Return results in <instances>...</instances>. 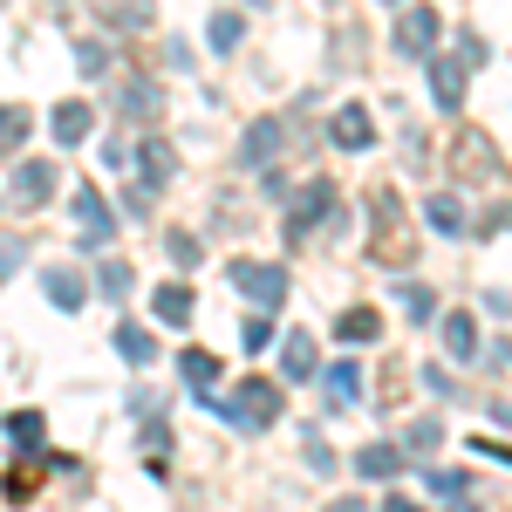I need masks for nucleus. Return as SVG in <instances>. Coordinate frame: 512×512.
<instances>
[{
    "mask_svg": "<svg viewBox=\"0 0 512 512\" xmlns=\"http://www.w3.org/2000/svg\"><path fill=\"white\" fill-rule=\"evenodd\" d=\"M205 410H212V417H226V424H239V431H267V424L280 417V383L246 376L233 396H205Z\"/></svg>",
    "mask_w": 512,
    "mask_h": 512,
    "instance_id": "f257e3e1",
    "label": "nucleus"
},
{
    "mask_svg": "<svg viewBox=\"0 0 512 512\" xmlns=\"http://www.w3.org/2000/svg\"><path fill=\"white\" fill-rule=\"evenodd\" d=\"M451 178H465V185H499V178H506L499 144H492L478 123H465V130L451 137Z\"/></svg>",
    "mask_w": 512,
    "mask_h": 512,
    "instance_id": "f03ea898",
    "label": "nucleus"
},
{
    "mask_svg": "<svg viewBox=\"0 0 512 512\" xmlns=\"http://www.w3.org/2000/svg\"><path fill=\"white\" fill-rule=\"evenodd\" d=\"M226 280H233L253 308H280V301H287V287H294L280 260H226Z\"/></svg>",
    "mask_w": 512,
    "mask_h": 512,
    "instance_id": "7ed1b4c3",
    "label": "nucleus"
},
{
    "mask_svg": "<svg viewBox=\"0 0 512 512\" xmlns=\"http://www.w3.org/2000/svg\"><path fill=\"white\" fill-rule=\"evenodd\" d=\"M321 219H342V205H335V185H328V178H308L301 192H287V233H294V239H315Z\"/></svg>",
    "mask_w": 512,
    "mask_h": 512,
    "instance_id": "20e7f679",
    "label": "nucleus"
},
{
    "mask_svg": "<svg viewBox=\"0 0 512 512\" xmlns=\"http://www.w3.org/2000/svg\"><path fill=\"white\" fill-rule=\"evenodd\" d=\"M55 178H62V171L48 158H21L14 178H7V205H14V212H41V205L55 198Z\"/></svg>",
    "mask_w": 512,
    "mask_h": 512,
    "instance_id": "39448f33",
    "label": "nucleus"
},
{
    "mask_svg": "<svg viewBox=\"0 0 512 512\" xmlns=\"http://www.w3.org/2000/svg\"><path fill=\"white\" fill-rule=\"evenodd\" d=\"M69 226H76L82 246H103V239L117 233V212L103 205V192H96V185H76V192H69Z\"/></svg>",
    "mask_w": 512,
    "mask_h": 512,
    "instance_id": "423d86ee",
    "label": "nucleus"
},
{
    "mask_svg": "<svg viewBox=\"0 0 512 512\" xmlns=\"http://www.w3.org/2000/svg\"><path fill=\"white\" fill-rule=\"evenodd\" d=\"M444 35V14L437 7H403L396 14V55H431Z\"/></svg>",
    "mask_w": 512,
    "mask_h": 512,
    "instance_id": "0eeeda50",
    "label": "nucleus"
},
{
    "mask_svg": "<svg viewBox=\"0 0 512 512\" xmlns=\"http://www.w3.org/2000/svg\"><path fill=\"white\" fill-rule=\"evenodd\" d=\"M280 144H287V123H280V117H260L246 137H239V164H246V171H267V164L280 158Z\"/></svg>",
    "mask_w": 512,
    "mask_h": 512,
    "instance_id": "6e6552de",
    "label": "nucleus"
},
{
    "mask_svg": "<svg viewBox=\"0 0 512 512\" xmlns=\"http://www.w3.org/2000/svg\"><path fill=\"white\" fill-rule=\"evenodd\" d=\"M315 369H321L315 335H308V328H287V335H280V376H287V383H308Z\"/></svg>",
    "mask_w": 512,
    "mask_h": 512,
    "instance_id": "1a4fd4ad",
    "label": "nucleus"
},
{
    "mask_svg": "<svg viewBox=\"0 0 512 512\" xmlns=\"http://www.w3.org/2000/svg\"><path fill=\"white\" fill-rule=\"evenodd\" d=\"M328 137H335L342 151H369V144H376V123H369V110H362V103H342V110H335V123H328Z\"/></svg>",
    "mask_w": 512,
    "mask_h": 512,
    "instance_id": "9d476101",
    "label": "nucleus"
},
{
    "mask_svg": "<svg viewBox=\"0 0 512 512\" xmlns=\"http://www.w3.org/2000/svg\"><path fill=\"white\" fill-rule=\"evenodd\" d=\"M137 171H144V192H164V185L178 178V151H171L164 137H144V151H137Z\"/></svg>",
    "mask_w": 512,
    "mask_h": 512,
    "instance_id": "9b49d317",
    "label": "nucleus"
},
{
    "mask_svg": "<svg viewBox=\"0 0 512 512\" xmlns=\"http://www.w3.org/2000/svg\"><path fill=\"white\" fill-rule=\"evenodd\" d=\"M48 130H55V144H82V137L96 130V110H89L82 96H69V103H55V117H48Z\"/></svg>",
    "mask_w": 512,
    "mask_h": 512,
    "instance_id": "f8f14e48",
    "label": "nucleus"
},
{
    "mask_svg": "<svg viewBox=\"0 0 512 512\" xmlns=\"http://www.w3.org/2000/svg\"><path fill=\"white\" fill-rule=\"evenodd\" d=\"M369 253H376L383 267H410V260H417V239L403 233V219H390V226H376V246H369Z\"/></svg>",
    "mask_w": 512,
    "mask_h": 512,
    "instance_id": "ddd939ff",
    "label": "nucleus"
},
{
    "mask_svg": "<svg viewBox=\"0 0 512 512\" xmlns=\"http://www.w3.org/2000/svg\"><path fill=\"white\" fill-rule=\"evenodd\" d=\"M444 355H451V362H472V355H478V321L465 315V308L444 315Z\"/></svg>",
    "mask_w": 512,
    "mask_h": 512,
    "instance_id": "4468645a",
    "label": "nucleus"
},
{
    "mask_svg": "<svg viewBox=\"0 0 512 512\" xmlns=\"http://www.w3.org/2000/svg\"><path fill=\"white\" fill-rule=\"evenodd\" d=\"M41 294H48V308H62V315H76V308H82V294H89V287H82V280L69 274V267H48V274H41Z\"/></svg>",
    "mask_w": 512,
    "mask_h": 512,
    "instance_id": "2eb2a0df",
    "label": "nucleus"
},
{
    "mask_svg": "<svg viewBox=\"0 0 512 512\" xmlns=\"http://www.w3.org/2000/svg\"><path fill=\"white\" fill-rule=\"evenodd\" d=\"M431 96L444 103V110H458V103H465V69L444 62V55H431Z\"/></svg>",
    "mask_w": 512,
    "mask_h": 512,
    "instance_id": "dca6fc26",
    "label": "nucleus"
},
{
    "mask_svg": "<svg viewBox=\"0 0 512 512\" xmlns=\"http://www.w3.org/2000/svg\"><path fill=\"white\" fill-rule=\"evenodd\" d=\"M117 110H123V117H137V123H151L164 110V96L151 89V82H123V89H117Z\"/></svg>",
    "mask_w": 512,
    "mask_h": 512,
    "instance_id": "f3484780",
    "label": "nucleus"
},
{
    "mask_svg": "<svg viewBox=\"0 0 512 512\" xmlns=\"http://www.w3.org/2000/svg\"><path fill=\"white\" fill-rule=\"evenodd\" d=\"M151 308H158V321H171V328H185V321H192V287L164 280L158 294H151Z\"/></svg>",
    "mask_w": 512,
    "mask_h": 512,
    "instance_id": "a211bd4d",
    "label": "nucleus"
},
{
    "mask_svg": "<svg viewBox=\"0 0 512 512\" xmlns=\"http://www.w3.org/2000/svg\"><path fill=\"white\" fill-rule=\"evenodd\" d=\"M110 342H117V355H123V362H137V369H144V362H158V342H151V328H137V321H123Z\"/></svg>",
    "mask_w": 512,
    "mask_h": 512,
    "instance_id": "6ab92c4d",
    "label": "nucleus"
},
{
    "mask_svg": "<svg viewBox=\"0 0 512 512\" xmlns=\"http://www.w3.org/2000/svg\"><path fill=\"white\" fill-rule=\"evenodd\" d=\"M355 472L362 478H396L403 472V451H396V444H362V451H355Z\"/></svg>",
    "mask_w": 512,
    "mask_h": 512,
    "instance_id": "aec40b11",
    "label": "nucleus"
},
{
    "mask_svg": "<svg viewBox=\"0 0 512 512\" xmlns=\"http://www.w3.org/2000/svg\"><path fill=\"white\" fill-rule=\"evenodd\" d=\"M178 376H185V383L205 396L212 383H219V355H212V349H185V355H178Z\"/></svg>",
    "mask_w": 512,
    "mask_h": 512,
    "instance_id": "412c9836",
    "label": "nucleus"
},
{
    "mask_svg": "<svg viewBox=\"0 0 512 512\" xmlns=\"http://www.w3.org/2000/svg\"><path fill=\"white\" fill-rule=\"evenodd\" d=\"M321 390H328V403L342 410V403H355V396H362V369H355V362H335V369L321 376Z\"/></svg>",
    "mask_w": 512,
    "mask_h": 512,
    "instance_id": "4be33fe9",
    "label": "nucleus"
},
{
    "mask_svg": "<svg viewBox=\"0 0 512 512\" xmlns=\"http://www.w3.org/2000/svg\"><path fill=\"white\" fill-rule=\"evenodd\" d=\"M424 219H431L437 233H458V226H465V198H458V192H431Z\"/></svg>",
    "mask_w": 512,
    "mask_h": 512,
    "instance_id": "5701e85b",
    "label": "nucleus"
},
{
    "mask_svg": "<svg viewBox=\"0 0 512 512\" xmlns=\"http://www.w3.org/2000/svg\"><path fill=\"white\" fill-rule=\"evenodd\" d=\"M41 472H48V458H35V451H28V458L7 472V506H21V499H28V492L41 485Z\"/></svg>",
    "mask_w": 512,
    "mask_h": 512,
    "instance_id": "b1692460",
    "label": "nucleus"
},
{
    "mask_svg": "<svg viewBox=\"0 0 512 512\" xmlns=\"http://www.w3.org/2000/svg\"><path fill=\"white\" fill-rule=\"evenodd\" d=\"M376 328H383L376 308H349V315L335 321V342H376Z\"/></svg>",
    "mask_w": 512,
    "mask_h": 512,
    "instance_id": "393cba45",
    "label": "nucleus"
},
{
    "mask_svg": "<svg viewBox=\"0 0 512 512\" xmlns=\"http://www.w3.org/2000/svg\"><path fill=\"white\" fill-rule=\"evenodd\" d=\"M28 144V110L21 103H0V158H14Z\"/></svg>",
    "mask_w": 512,
    "mask_h": 512,
    "instance_id": "a878e982",
    "label": "nucleus"
},
{
    "mask_svg": "<svg viewBox=\"0 0 512 512\" xmlns=\"http://www.w3.org/2000/svg\"><path fill=\"white\" fill-rule=\"evenodd\" d=\"M130 287H137V274H130V260H103V267H96V294H103V301H123Z\"/></svg>",
    "mask_w": 512,
    "mask_h": 512,
    "instance_id": "bb28decb",
    "label": "nucleus"
},
{
    "mask_svg": "<svg viewBox=\"0 0 512 512\" xmlns=\"http://www.w3.org/2000/svg\"><path fill=\"white\" fill-rule=\"evenodd\" d=\"M7 437H14L21 451H41V437H48V424H41V410H14V417H7Z\"/></svg>",
    "mask_w": 512,
    "mask_h": 512,
    "instance_id": "cd10ccee",
    "label": "nucleus"
},
{
    "mask_svg": "<svg viewBox=\"0 0 512 512\" xmlns=\"http://www.w3.org/2000/svg\"><path fill=\"white\" fill-rule=\"evenodd\" d=\"M424 485H431V499H472V478H465V472H444V465H431Z\"/></svg>",
    "mask_w": 512,
    "mask_h": 512,
    "instance_id": "c85d7f7f",
    "label": "nucleus"
},
{
    "mask_svg": "<svg viewBox=\"0 0 512 512\" xmlns=\"http://www.w3.org/2000/svg\"><path fill=\"white\" fill-rule=\"evenodd\" d=\"M239 349H246V355L274 349V321H267V308H260V315H246V321H239Z\"/></svg>",
    "mask_w": 512,
    "mask_h": 512,
    "instance_id": "c756f323",
    "label": "nucleus"
},
{
    "mask_svg": "<svg viewBox=\"0 0 512 512\" xmlns=\"http://www.w3.org/2000/svg\"><path fill=\"white\" fill-rule=\"evenodd\" d=\"M205 35H212V48H239V35H246V21H239L233 7H226V14H212V28H205Z\"/></svg>",
    "mask_w": 512,
    "mask_h": 512,
    "instance_id": "7c9ffc66",
    "label": "nucleus"
},
{
    "mask_svg": "<svg viewBox=\"0 0 512 512\" xmlns=\"http://www.w3.org/2000/svg\"><path fill=\"white\" fill-rule=\"evenodd\" d=\"M164 253H171L178 267H198V260H205V246H198L192 233H164Z\"/></svg>",
    "mask_w": 512,
    "mask_h": 512,
    "instance_id": "2f4dec72",
    "label": "nucleus"
},
{
    "mask_svg": "<svg viewBox=\"0 0 512 512\" xmlns=\"http://www.w3.org/2000/svg\"><path fill=\"white\" fill-rule=\"evenodd\" d=\"M76 62H82V76H110V48H103V41H82Z\"/></svg>",
    "mask_w": 512,
    "mask_h": 512,
    "instance_id": "473e14b6",
    "label": "nucleus"
},
{
    "mask_svg": "<svg viewBox=\"0 0 512 512\" xmlns=\"http://www.w3.org/2000/svg\"><path fill=\"white\" fill-rule=\"evenodd\" d=\"M403 308H410V315H417V321H431V315H437L431 287H403Z\"/></svg>",
    "mask_w": 512,
    "mask_h": 512,
    "instance_id": "72a5a7b5",
    "label": "nucleus"
},
{
    "mask_svg": "<svg viewBox=\"0 0 512 512\" xmlns=\"http://www.w3.org/2000/svg\"><path fill=\"white\" fill-rule=\"evenodd\" d=\"M437 437H444V424H437V417H417V424H410V444H417V451H431Z\"/></svg>",
    "mask_w": 512,
    "mask_h": 512,
    "instance_id": "f704fd0d",
    "label": "nucleus"
},
{
    "mask_svg": "<svg viewBox=\"0 0 512 512\" xmlns=\"http://www.w3.org/2000/svg\"><path fill=\"white\" fill-rule=\"evenodd\" d=\"M110 21H117V28H144V21H151V7H144V0H123Z\"/></svg>",
    "mask_w": 512,
    "mask_h": 512,
    "instance_id": "c9c22d12",
    "label": "nucleus"
},
{
    "mask_svg": "<svg viewBox=\"0 0 512 512\" xmlns=\"http://www.w3.org/2000/svg\"><path fill=\"white\" fill-rule=\"evenodd\" d=\"M14 267H21V239H7V233H0V280L14 274Z\"/></svg>",
    "mask_w": 512,
    "mask_h": 512,
    "instance_id": "e433bc0d",
    "label": "nucleus"
},
{
    "mask_svg": "<svg viewBox=\"0 0 512 512\" xmlns=\"http://www.w3.org/2000/svg\"><path fill=\"white\" fill-rule=\"evenodd\" d=\"M472 451H478V458H492V465H512V451H506V444H492V437H472Z\"/></svg>",
    "mask_w": 512,
    "mask_h": 512,
    "instance_id": "4c0bfd02",
    "label": "nucleus"
},
{
    "mask_svg": "<svg viewBox=\"0 0 512 512\" xmlns=\"http://www.w3.org/2000/svg\"><path fill=\"white\" fill-rule=\"evenodd\" d=\"M103 164H110V171H123V164H130V144H123V137H110V144H103Z\"/></svg>",
    "mask_w": 512,
    "mask_h": 512,
    "instance_id": "58836bf2",
    "label": "nucleus"
},
{
    "mask_svg": "<svg viewBox=\"0 0 512 512\" xmlns=\"http://www.w3.org/2000/svg\"><path fill=\"white\" fill-rule=\"evenodd\" d=\"M328 7H342V0H328Z\"/></svg>",
    "mask_w": 512,
    "mask_h": 512,
    "instance_id": "ea45409f",
    "label": "nucleus"
},
{
    "mask_svg": "<svg viewBox=\"0 0 512 512\" xmlns=\"http://www.w3.org/2000/svg\"><path fill=\"white\" fill-rule=\"evenodd\" d=\"M0 7H7V0H0Z\"/></svg>",
    "mask_w": 512,
    "mask_h": 512,
    "instance_id": "a19ab883",
    "label": "nucleus"
}]
</instances>
